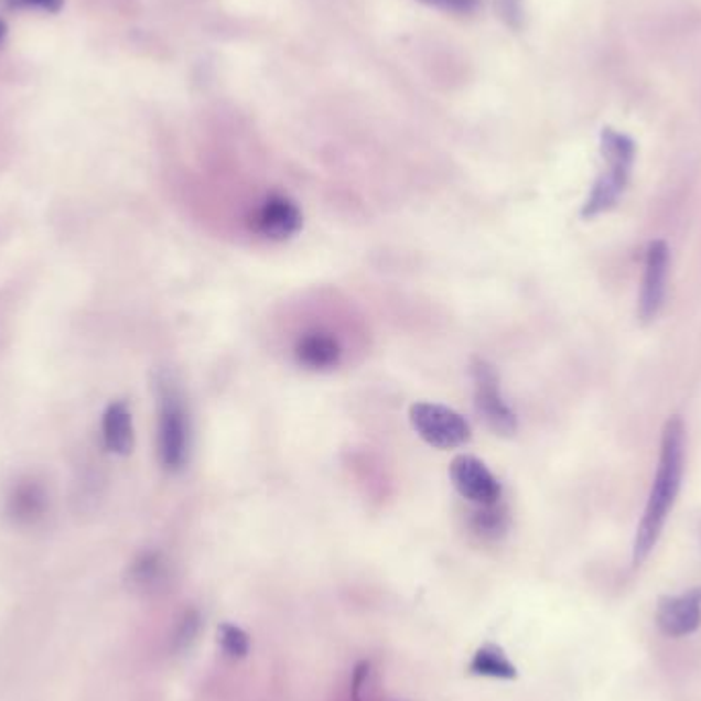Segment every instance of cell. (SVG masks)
Returning <instances> with one entry per match:
<instances>
[{
    "label": "cell",
    "mask_w": 701,
    "mask_h": 701,
    "mask_svg": "<svg viewBox=\"0 0 701 701\" xmlns=\"http://www.w3.org/2000/svg\"><path fill=\"white\" fill-rule=\"evenodd\" d=\"M683 472H686V424L681 421V417H671L662 429L657 474L646 500L640 526L636 529L634 552H632L634 567H640L655 550L658 538L675 507V500L679 497Z\"/></svg>",
    "instance_id": "6da1fadb"
},
{
    "label": "cell",
    "mask_w": 701,
    "mask_h": 701,
    "mask_svg": "<svg viewBox=\"0 0 701 701\" xmlns=\"http://www.w3.org/2000/svg\"><path fill=\"white\" fill-rule=\"evenodd\" d=\"M600 150L603 171L593 183V190L581 209L584 219L597 218L617 205L628 187L632 166L636 161L634 140L614 128L601 130Z\"/></svg>",
    "instance_id": "7a4b0ae2"
},
{
    "label": "cell",
    "mask_w": 701,
    "mask_h": 701,
    "mask_svg": "<svg viewBox=\"0 0 701 701\" xmlns=\"http://www.w3.org/2000/svg\"><path fill=\"white\" fill-rule=\"evenodd\" d=\"M159 392V460L171 474L181 472L190 460V412L175 381L161 376L157 381Z\"/></svg>",
    "instance_id": "3957f363"
},
{
    "label": "cell",
    "mask_w": 701,
    "mask_h": 701,
    "mask_svg": "<svg viewBox=\"0 0 701 701\" xmlns=\"http://www.w3.org/2000/svg\"><path fill=\"white\" fill-rule=\"evenodd\" d=\"M410 424L424 443L438 450L460 447L472 438L470 424L460 412L433 402L412 405Z\"/></svg>",
    "instance_id": "277c9868"
},
{
    "label": "cell",
    "mask_w": 701,
    "mask_h": 701,
    "mask_svg": "<svg viewBox=\"0 0 701 701\" xmlns=\"http://www.w3.org/2000/svg\"><path fill=\"white\" fill-rule=\"evenodd\" d=\"M472 380H474V407L484 424L497 435H505V438L513 435L517 431V414L513 412L509 402L500 392V381H498L495 367L484 359H474Z\"/></svg>",
    "instance_id": "5b68a950"
},
{
    "label": "cell",
    "mask_w": 701,
    "mask_h": 701,
    "mask_svg": "<svg viewBox=\"0 0 701 701\" xmlns=\"http://www.w3.org/2000/svg\"><path fill=\"white\" fill-rule=\"evenodd\" d=\"M669 247L665 240H653L644 255V276L638 298V321L650 324L657 321L665 306L667 278H669Z\"/></svg>",
    "instance_id": "8992f818"
},
{
    "label": "cell",
    "mask_w": 701,
    "mask_h": 701,
    "mask_svg": "<svg viewBox=\"0 0 701 701\" xmlns=\"http://www.w3.org/2000/svg\"><path fill=\"white\" fill-rule=\"evenodd\" d=\"M450 478L460 497L466 498L476 507L500 503V483L486 464L474 455H457L450 466Z\"/></svg>",
    "instance_id": "52a82bcc"
},
{
    "label": "cell",
    "mask_w": 701,
    "mask_h": 701,
    "mask_svg": "<svg viewBox=\"0 0 701 701\" xmlns=\"http://www.w3.org/2000/svg\"><path fill=\"white\" fill-rule=\"evenodd\" d=\"M252 230L265 240L281 242L288 240L302 228V212L288 195H269L259 209L252 214Z\"/></svg>",
    "instance_id": "ba28073f"
},
{
    "label": "cell",
    "mask_w": 701,
    "mask_h": 701,
    "mask_svg": "<svg viewBox=\"0 0 701 701\" xmlns=\"http://www.w3.org/2000/svg\"><path fill=\"white\" fill-rule=\"evenodd\" d=\"M657 626L665 636L683 638L701 626V586L677 597H660Z\"/></svg>",
    "instance_id": "9c48e42d"
},
{
    "label": "cell",
    "mask_w": 701,
    "mask_h": 701,
    "mask_svg": "<svg viewBox=\"0 0 701 701\" xmlns=\"http://www.w3.org/2000/svg\"><path fill=\"white\" fill-rule=\"evenodd\" d=\"M295 362L310 371H331L343 359L341 343L335 336L314 331L295 343Z\"/></svg>",
    "instance_id": "30bf717a"
},
{
    "label": "cell",
    "mask_w": 701,
    "mask_h": 701,
    "mask_svg": "<svg viewBox=\"0 0 701 701\" xmlns=\"http://www.w3.org/2000/svg\"><path fill=\"white\" fill-rule=\"evenodd\" d=\"M47 511V495L45 488L35 481H23L17 484L7 500V513L17 526H33Z\"/></svg>",
    "instance_id": "8fae6325"
},
{
    "label": "cell",
    "mask_w": 701,
    "mask_h": 701,
    "mask_svg": "<svg viewBox=\"0 0 701 701\" xmlns=\"http://www.w3.org/2000/svg\"><path fill=\"white\" fill-rule=\"evenodd\" d=\"M103 443L117 455H128L133 447L132 412L126 402H111L103 414Z\"/></svg>",
    "instance_id": "7c38bea8"
},
{
    "label": "cell",
    "mask_w": 701,
    "mask_h": 701,
    "mask_svg": "<svg viewBox=\"0 0 701 701\" xmlns=\"http://www.w3.org/2000/svg\"><path fill=\"white\" fill-rule=\"evenodd\" d=\"M470 671L478 677H493V679H515L517 677L515 665L495 644H486L476 650V655L470 660Z\"/></svg>",
    "instance_id": "4fadbf2b"
},
{
    "label": "cell",
    "mask_w": 701,
    "mask_h": 701,
    "mask_svg": "<svg viewBox=\"0 0 701 701\" xmlns=\"http://www.w3.org/2000/svg\"><path fill=\"white\" fill-rule=\"evenodd\" d=\"M470 527L483 540H498L509 529V513L500 503L476 507L470 517Z\"/></svg>",
    "instance_id": "5bb4252c"
},
{
    "label": "cell",
    "mask_w": 701,
    "mask_h": 701,
    "mask_svg": "<svg viewBox=\"0 0 701 701\" xmlns=\"http://www.w3.org/2000/svg\"><path fill=\"white\" fill-rule=\"evenodd\" d=\"M164 576H166V567L159 552H144L138 556L130 569V581L136 589H142V591L157 589L164 581Z\"/></svg>",
    "instance_id": "9a60e30c"
},
{
    "label": "cell",
    "mask_w": 701,
    "mask_h": 701,
    "mask_svg": "<svg viewBox=\"0 0 701 701\" xmlns=\"http://www.w3.org/2000/svg\"><path fill=\"white\" fill-rule=\"evenodd\" d=\"M218 643L222 653L228 658H234V660L245 658L249 655V634H247L245 629L234 626V624H228V622L219 624Z\"/></svg>",
    "instance_id": "2e32d148"
},
{
    "label": "cell",
    "mask_w": 701,
    "mask_h": 701,
    "mask_svg": "<svg viewBox=\"0 0 701 701\" xmlns=\"http://www.w3.org/2000/svg\"><path fill=\"white\" fill-rule=\"evenodd\" d=\"M199 629H202V615L197 610H187L185 614L181 615L175 634H173V648L176 653L190 650L199 636Z\"/></svg>",
    "instance_id": "e0dca14e"
},
{
    "label": "cell",
    "mask_w": 701,
    "mask_h": 701,
    "mask_svg": "<svg viewBox=\"0 0 701 701\" xmlns=\"http://www.w3.org/2000/svg\"><path fill=\"white\" fill-rule=\"evenodd\" d=\"M424 7L438 9L447 15L470 17L481 13L484 0H419Z\"/></svg>",
    "instance_id": "ac0fdd59"
},
{
    "label": "cell",
    "mask_w": 701,
    "mask_h": 701,
    "mask_svg": "<svg viewBox=\"0 0 701 701\" xmlns=\"http://www.w3.org/2000/svg\"><path fill=\"white\" fill-rule=\"evenodd\" d=\"M9 11H42L47 15H56L64 7V0H0Z\"/></svg>",
    "instance_id": "d6986e66"
},
{
    "label": "cell",
    "mask_w": 701,
    "mask_h": 701,
    "mask_svg": "<svg viewBox=\"0 0 701 701\" xmlns=\"http://www.w3.org/2000/svg\"><path fill=\"white\" fill-rule=\"evenodd\" d=\"M500 13L511 23L513 28H519V23H521V0H500Z\"/></svg>",
    "instance_id": "ffe728a7"
},
{
    "label": "cell",
    "mask_w": 701,
    "mask_h": 701,
    "mask_svg": "<svg viewBox=\"0 0 701 701\" xmlns=\"http://www.w3.org/2000/svg\"><path fill=\"white\" fill-rule=\"evenodd\" d=\"M4 35H7V23L0 19V44H2V40H4Z\"/></svg>",
    "instance_id": "44dd1931"
}]
</instances>
